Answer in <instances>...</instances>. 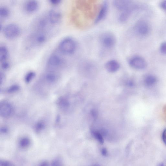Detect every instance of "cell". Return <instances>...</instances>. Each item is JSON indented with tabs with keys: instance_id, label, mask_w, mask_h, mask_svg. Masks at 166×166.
I'll return each instance as SVG.
<instances>
[{
	"instance_id": "1",
	"label": "cell",
	"mask_w": 166,
	"mask_h": 166,
	"mask_svg": "<svg viewBox=\"0 0 166 166\" xmlns=\"http://www.w3.org/2000/svg\"><path fill=\"white\" fill-rule=\"evenodd\" d=\"M76 48V42L71 37H66L61 40L58 48L59 52L65 55L73 54L75 51Z\"/></svg>"
},
{
	"instance_id": "2",
	"label": "cell",
	"mask_w": 166,
	"mask_h": 166,
	"mask_svg": "<svg viewBox=\"0 0 166 166\" xmlns=\"http://www.w3.org/2000/svg\"><path fill=\"white\" fill-rule=\"evenodd\" d=\"M61 54L59 52V53H54L48 58L47 65L50 70L55 71L63 67L66 65V61Z\"/></svg>"
},
{
	"instance_id": "3",
	"label": "cell",
	"mask_w": 166,
	"mask_h": 166,
	"mask_svg": "<svg viewBox=\"0 0 166 166\" xmlns=\"http://www.w3.org/2000/svg\"><path fill=\"white\" fill-rule=\"evenodd\" d=\"M48 38V32L34 31L27 39V45L29 47L41 46L45 43Z\"/></svg>"
},
{
	"instance_id": "4",
	"label": "cell",
	"mask_w": 166,
	"mask_h": 166,
	"mask_svg": "<svg viewBox=\"0 0 166 166\" xmlns=\"http://www.w3.org/2000/svg\"><path fill=\"white\" fill-rule=\"evenodd\" d=\"M0 29L5 37L9 39L17 38L20 35L21 33L20 26L14 23H10L4 27L1 24Z\"/></svg>"
},
{
	"instance_id": "5",
	"label": "cell",
	"mask_w": 166,
	"mask_h": 166,
	"mask_svg": "<svg viewBox=\"0 0 166 166\" xmlns=\"http://www.w3.org/2000/svg\"><path fill=\"white\" fill-rule=\"evenodd\" d=\"M135 33L141 37H145L150 33L151 28L149 23L144 20L138 21L134 27Z\"/></svg>"
},
{
	"instance_id": "6",
	"label": "cell",
	"mask_w": 166,
	"mask_h": 166,
	"mask_svg": "<svg viewBox=\"0 0 166 166\" xmlns=\"http://www.w3.org/2000/svg\"><path fill=\"white\" fill-rule=\"evenodd\" d=\"M79 66V70L84 74H93L97 71L96 65L91 60H82L80 62Z\"/></svg>"
},
{
	"instance_id": "7",
	"label": "cell",
	"mask_w": 166,
	"mask_h": 166,
	"mask_svg": "<svg viewBox=\"0 0 166 166\" xmlns=\"http://www.w3.org/2000/svg\"><path fill=\"white\" fill-rule=\"evenodd\" d=\"M47 16L49 21L53 26L58 25L63 19L62 13L59 9L56 8L49 10Z\"/></svg>"
},
{
	"instance_id": "8",
	"label": "cell",
	"mask_w": 166,
	"mask_h": 166,
	"mask_svg": "<svg viewBox=\"0 0 166 166\" xmlns=\"http://www.w3.org/2000/svg\"><path fill=\"white\" fill-rule=\"evenodd\" d=\"M100 41L103 47L107 49H111L114 47L116 42L114 35L109 32L102 34L100 37Z\"/></svg>"
},
{
	"instance_id": "9",
	"label": "cell",
	"mask_w": 166,
	"mask_h": 166,
	"mask_svg": "<svg viewBox=\"0 0 166 166\" xmlns=\"http://www.w3.org/2000/svg\"><path fill=\"white\" fill-rule=\"evenodd\" d=\"M139 8V5L133 2L129 6L121 12L119 17V21L121 23L127 21L134 11Z\"/></svg>"
},
{
	"instance_id": "10",
	"label": "cell",
	"mask_w": 166,
	"mask_h": 166,
	"mask_svg": "<svg viewBox=\"0 0 166 166\" xmlns=\"http://www.w3.org/2000/svg\"><path fill=\"white\" fill-rule=\"evenodd\" d=\"M129 64L132 68L137 70H142L146 68L147 63L145 60L139 56H135L129 60Z\"/></svg>"
},
{
	"instance_id": "11",
	"label": "cell",
	"mask_w": 166,
	"mask_h": 166,
	"mask_svg": "<svg viewBox=\"0 0 166 166\" xmlns=\"http://www.w3.org/2000/svg\"><path fill=\"white\" fill-rule=\"evenodd\" d=\"M14 108L8 102L3 101L0 104V115L3 118H7L13 114Z\"/></svg>"
},
{
	"instance_id": "12",
	"label": "cell",
	"mask_w": 166,
	"mask_h": 166,
	"mask_svg": "<svg viewBox=\"0 0 166 166\" xmlns=\"http://www.w3.org/2000/svg\"><path fill=\"white\" fill-rule=\"evenodd\" d=\"M108 9V3L107 1H104L102 4L98 12L95 23H98L103 20L107 15Z\"/></svg>"
},
{
	"instance_id": "13",
	"label": "cell",
	"mask_w": 166,
	"mask_h": 166,
	"mask_svg": "<svg viewBox=\"0 0 166 166\" xmlns=\"http://www.w3.org/2000/svg\"><path fill=\"white\" fill-rule=\"evenodd\" d=\"M39 7V2L36 0H30L24 4V10L28 14H33L37 11Z\"/></svg>"
},
{
	"instance_id": "14",
	"label": "cell",
	"mask_w": 166,
	"mask_h": 166,
	"mask_svg": "<svg viewBox=\"0 0 166 166\" xmlns=\"http://www.w3.org/2000/svg\"><path fill=\"white\" fill-rule=\"evenodd\" d=\"M132 2L128 0H115L113 4L116 9L122 12L128 7Z\"/></svg>"
},
{
	"instance_id": "15",
	"label": "cell",
	"mask_w": 166,
	"mask_h": 166,
	"mask_svg": "<svg viewBox=\"0 0 166 166\" xmlns=\"http://www.w3.org/2000/svg\"><path fill=\"white\" fill-rule=\"evenodd\" d=\"M106 70L110 73H114L118 71L120 67V65L118 61L111 60L107 61L105 64Z\"/></svg>"
},
{
	"instance_id": "16",
	"label": "cell",
	"mask_w": 166,
	"mask_h": 166,
	"mask_svg": "<svg viewBox=\"0 0 166 166\" xmlns=\"http://www.w3.org/2000/svg\"><path fill=\"white\" fill-rule=\"evenodd\" d=\"M45 78L47 82L52 83L56 81L58 75L55 71L50 70L46 73Z\"/></svg>"
},
{
	"instance_id": "17",
	"label": "cell",
	"mask_w": 166,
	"mask_h": 166,
	"mask_svg": "<svg viewBox=\"0 0 166 166\" xmlns=\"http://www.w3.org/2000/svg\"><path fill=\"white\" fill-rule=\"evenodd\" d=\"M57 104L60 109L66 110L70 107V103L68 99L65 97H60L57 101Z\"/></svg>"
},
{
	"instance_id": "18",
	"label": "cell",
	"mask_w": 166,
	"mask_h": 166,
	"mask_svg": "<svg viewBox=\"0 0 166 166\" xmlns=\"http://www.w3.org/2000/svg\"><path fill=\"white\" fill-rule=\"evenodd\" d=\"M9 52L8 47L4 45L0 47V61L1 63L8 60Z\"/></svg>"
},
{
	"instance_id": "19",
	"label": "cell",
	"mask_w": 166,
	"mask_h": 166,
	"mask_svg": "<svg viewBox=\"0 0 166 166\" xmlns=\"http://www.w3.org/2000/svg\"><path fill=\"white\" fill-rule=\"evenodd\" d=\"M157 79L156 77L152 75L146 76L144 79V83L147 87H151L156 83Z\"/></svg>"
},
{
	"instance_id": "20",
	"label": "cell",
	"mask_w": 166,
	"mask_h": 166,
	"mask_svg": "<svg viewBox=\"0 0 166 166\" xmlns=\"http://www.w3.org/2000/svg\"><path fill=\"white\" fill-rule=\"evenodd\" d=\"M10 10L7 7L4 6L0 7V18L1 19H7L10 16Z\"/></svg>"
},
{
	"instance_id": "21",
	"label": "cell",
	"mask_w": 166,
	"mask_h": 166,
	"mask_svg": "<svg viewBox=\"0 0 166 166\" xmlns=\"http://www.w3.org/2000/svg\"><path fill=\"white\" fill-rule=\"evenodd\" d=\"M91 132L94 137L100 144H103L104 143L103 137L99 131L94 130L92 129L91 130Z\"/></svg>"
},
{
	"instance_id": "22",
	"label": "cell",
	"mask_w": 166,
	"mask_h": 166,
	"mask_svg": "<svg viewBox=\"0 0 166 166\" xmlns=\"http://www.w3.org/2000/svg\"><path fill=\"white\" fill-rule=\"evenodd\" d=\"M45 127V123L44 121H40L38 122L35 126V130L36 132H39L43 130Z\"/></svg>"
},
{
	"instance_id": "23",
	"label": "cell",
	"mask_w": 166,
	"mask_h": 166,
	"mask_svg": "<svg viewBox=\"0 0 166 166\" xmlns=\"http://www.w3.org/2000/svg\"><path fill=\"white\" fill-rule=\"evenodd\" d=\"M35 74L33 71H30L27 74L25 78V82L28 83L31 82L35 76Z\"/></svg>"
},
{
	"instance_id": "24",
	"label": "cell",
	"mask_w": 166,
	"mask_h": 166,
	"mask_svg": "<svg viewBox=\"0 0 166 166\" xmlns=\"http://www.w3.org/2000/svg\"><path fill=\"white\" fill-rule=\"evenodd\" d=\"M30 144V140L27 138H24L22 139L20 142V145L22 148H26Z\"/></svg>"
},
{
	"instance_id": "25",
	"label": "cell",
	"mask_w": 166,
	"mask_h": 166,
	"mask_svg": "<svg viewBox=\"0 0 166 166\" xmlns=\"http://www.w3.org/2000/svg\"><path fill=\"white\" fill-rule=\"evenodd\" d=\"M19 89L20 87L18 85H13L8 89L7 92L9 93H13L17 91Z\"/></svg>"
},
{
	"instance_id": "26",
	"label": "cell",
	"mask_w": 166,
	"mask_h": 166,
	"mask_svg": "<svg viewBox=\"0 0 166 166\" xmlns=\"http://www.w3.org/2000/svg\"><path fill=\"white\" fill-rule=\"evenodd\" d=\"M1 67L2 70H8L10 67V64L8 60L3 61L1 62Z\"/></svg>"
},
{
	"instance_id": "27",
	"label": "cell",
	"mask_w": 166,
	"mask_h": 166,
	"mask_svg": "<svg viewBox=\"0 0 166 166\" xmlns=\"http://www.w3.org/2000/svg\"><path fill=\"white\" fill-rule=\"evenodd\" d=\"M159 50L161 54L166 55V41L162 43L160 46Z\"/></svg>"
},
{
	"instance_id": "28",
	"label": "cell",
	"mask_w": 166,
	"mask_h": 166,
	"mask_svg": "<svg viewBox=\"0 0 166 166\" xmlns=\"http://www.w3.org/2000/svg\"><path fill=\"white\" fill-rule=\"evenodd\" d=\"M51 166H63L62 161L59 159H56L53 161Z\"/></svg>"
},
{
	"instance_id": "29",
	"label": "cell",
	"mask_w": 166,
	"mask_h": 166,
	"mask_svg": "<svg viewBox=\"0 0 166 166\" xmlns=\"http://www.w3.org/2000/svg\"><path fill=\"white\" fill-rule=\"evenodd\" d=\"M0 166H15L14 164L8 161L1 160Z\"/></svg>"
},
{
	"instance_id": "30",
	"label": "cell",
	"mask_w": 166,
	"mask_h": 166,
	"mask_svg": "<svg viewBox=\"0 0 166 166\" xmlns=\"http://www.w3.org/2000/svg\"><path fill=\"white\" fill-rule=\"evenodd\" d=\"M62 1L61 0H50L49 2L52 5L57 6L61 3Z\"/></svg>"
},
{
	"instance_id": "31",
	"label": "cell",
	"mask_w": 166,
	"mask_h": 166,
	"mask_svg": "<svg viewBox=\"0 0 166 166\" xmlns=\"http://www.w3.org/2000/svg\"><path fill=\"white\" fill-rule=\"evenodd\" d=\"M162 138L163 142L166 146V129H165L162 133Z\"/></svg>"
},
{
	"instance_id": "32",
	"label": "cell",
	"mask_w": 166,
	"mask_h": 166,
	"mask_svg": "<svg viewBox=\"0 0 166 166\" xmlns=\"http://www.w3.org/2000/svg\"><path fill=\"white\" fill-rule=\"evenodd\" d=\"M102 155L104 156H106L108 155V151L107 149L104 148H102L101 150Z\"/></svg>"
},
{
	"instance_id": "33",
	"label": "cell",
	"mask_w": 166,
	"mask_h": 166,
	"mask_svg": "<svg viewBox=\"0 0 166 166\" xmlns=\"http://www.w3.org/2000/svg\"><path fill=\"white\" fill-rule=\"evenodd\" d=\"M161 8L166 12V0L162 1L160 3Z\"/></svg>"
},
{
	"instance_id": "34",
	"label": "cell",
	"mask_w": 166,
	"mask_h": 166,
	"mask_svg": "<svg viewBox=\"0 0 166 166\" xmlns=\"http://www.w3.org/2000/svg\"><path fill=\"white\" fill-rule=\"evenodd\" d=\"M91 113L93 119H96L97 117V112L95 110H92L91 112Z\"/></svg>"
},
{
	"instance_id": "35",
	"label": "cell",
	"mask_w": 166,
	"mask_h": 166,
	"mask_svg": "<svg viewBox=\"0 0 166 166\" xmlns=\"http://www.w3.org/2000/svg\"><path fill=\"white\" fill-rule=\"evenodd\" d=\"M1 75V84L2 85L5 81V76L3 72H1L0 74Z\"/></svg>"
},
{
	"instance_id": "36",
	"label": "cell",
	"mask_w": 166,
	"mask_h": 166,
	"mask_svg": "<svg viewBox=\"0 0 166 166\" xmlns=\"http://www.w3.org/2000/svg\"><path fill=\"white\" fill-rule=\"evenodd\" d=\"M1 132L3 133H6L8 132V129L5 127H2L1 128Z\"/></svg>"
},
{
	"instance_id": "37",
	"label": "cell",
	"mask_w": 166,
	"mask_h": 166,
	"mask_svg": "<svg viewBox=\"0 0 166 166\" xmlns=\"http://www.w3.org/2000/svg\"><path fill=\"white\" fill-rule=\"evenodd\" d=\"M48 164L47 162H44L42 163L39 166H48Z\"/></svg>"
},
{
	"instance_id": "38",
	"label": "cell",
	"mask_w": 166,
	"mask_h": 166,
	"mask_svg": "<svg viewBox=\"0 0 166 166\" xmlns=\"http://www.w3.org/2000/svg\"><path fill=\"white\" fill-rule=\"evenodd\" d=\"M157 166H164V164L163 163H160Z\"/></svg>"
},
{
	"instance_id": "39",
	"label": "cell",
	"mask_w": 166,
	"mask_h": 166,
	"mask_svg": "<svg viewBox=\"0 0 166 166\" xmlns=\"http://www.w3.org/2000/svg\"><path fill=\"white\" fill-rule=\"evenodd\" d=\"M91 166H101L100 164H95L92 165Z\"/></svg>"
}]
</instances>
